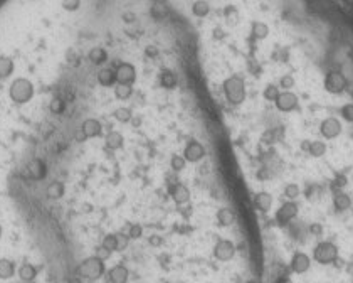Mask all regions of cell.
Returning a JSON list of instances; mask_svg holds the SVG:
<instances>
[{
  "label": "cell",
  "instance_id": "8fae6325",
  "mask_svg": "<svg viewBox=\"0 0 353 283\" xmlns=\"http://www.w3.org/2000/svg\"><path fill=\"white\" fill-rule=\"evenodd\" d=\"M262 96H264V100H268V101H276V98L279 96V88L274 86V84H269V86L264 88Z\"/></svg>",
  "mask_w": 353,
  "mask_h": 283
},
{
  "label": "cell",
  "instance_id": "7a4b0ae2",
  "mask_svg": "<svg viewBox=\"0 0 353 283\" xmlns=\"http://www.w3.org/2000/svg\"><path fill=\"white\" fill-rule=\"evenodd\" d=\"M320 132H321V135H323L325 138L332 140V138H337L338 135H340L342 123L337 118H335V116H328V118H325L323 121H321Z\"/></svg>",
  "mask_w": 353,
  "mask_h": 283
},
{
  "label": "cell",
  "instance_id": "52a82bcc",
  "mask_svg": "<svg viewBox=\"0 0 353 283\" xmlns=\"http://www.w3.org/2000/svg\"><path fill=\"white\" fill-rule=\"evenodd\" d=\"M254 206L259 211H262V213H266V211H269L271 208H273V196L266 191L257 192V194L254 196Z\"/></svg>",
  "mask_w": 353,
  "mask_h": 283
},
{
  "label": "cell",
  "instance_id": "5bb4252c",
  "mask_svg": "<svg viewBox=\"0 0 353 283\" xmlns=\"http://www.w3.org/2000/svg\"><path fill=\"white\" fill-rule=\"evenodd\" d=\"M310 231H311V235L320 236V235H321V231H323V228H321V224L313 223V224H311V226H310Z\"/></svg>",
  "mask_w": 353,
  "mask_h": 283
},
{
  "label": "cell",
  "instance_id": "ba28073f",
  "mask_svg": "<svg viewBox=\"0 0 353 283\" xmlns=\"http://www.w3.org/2000/svg\"><path fill=\"white\" fill-rule=\"evenodd\" d=\"M333 206H335V208H337L338 211H347V209H350V206H352L350 196L343 194V192L337 194V196L333 197Z\"/></svg>",
  "mask_w": 353,
  "mask_h": 283
},
{
  "label": "cell",
  "instance_id": "9c48e42d",
  "mask_svg": "<svg viewBox=\"0 0 353 283\" xmlns=\"http://www.w3.org/2000/svg\"><path fill=\"white\" fill-rule=\"evenodd\" d=\"M327 154V145H325V142L321 140H313L310 143V155L313 157H321Z\"/></svg>",
  "mask_w": 353,
  "mask_h": 283
},
{
  "label": "cell",
  "instance_id": "30bf717a",
  "mask_svg": "<svg viewBox=\"0 0 353 283\" xmlns=\"http://www.w3.org/2000/svg\"><path fill=\"white\" fill-rule=\"evenodd\" d=\"M300 194H301V189L296 182L286 184V187H284V196H286L288 199H298Z\"/></svg>",
  "mask_w": 353,
  "mask_h": 283
},
{
  "label": "cell",
  "instance_id": "4fadbf2b",
  "mask_svg": "<svg viewBox=\"0 0 353 283\" xmlns=\"http://www.w3.org/2000/svg\"><path fill=\"white\" fill-rule=\"evenodd\" d=\"M342 116L345 118L347 121H353V105H345L342 108Z\"/></svg>",
  "mask_w": 353,
  "mask_h": 283
},
{
  "label": "cell",
  "instance_id": "8992f818",
  "mask_svg": "<svg viewBox=\"0 0 353 283\" xmlns=\"http://www.w3.org/2000/svg\"><path fill=\"white\" fill-rule=\"evenodd\" d=\"M345 84H347L345 78H343L342 74H338V73H330L327 78H325V88H327V91H330V93L343 91Z\"/></svg>",
  "mask_w": 353,
  "mask_h": 283
},
{
  "label": "cell",
  "instance_id": "277c9868",
  "mask_svg": "<svg viewBox=\"0 0 353 283\" xmlns=\"http://www.w3.org/2000/svg\"><path fill=\"white\" fill-rule=\"evenodd\" d=\"M291 270L294 273H306L308 270H310L311 267V258L308 256L305 251H296V253L293 255V258H291Z\"/></svg>",
  "mask_w": 353,
  "mask_h": 283
},
{
  "label": "cell",
  "instance_id": "6da1fadb",
  "mask_svg": "<svg viewBox=\"0 0 353 283\" xmlns=\"http://www.w3.org/2000/svg\"><path fill=\"white\" fill-rule=\"evenodd\" d=\"M338 256V248L330 241H323V243H318L313 250V258L316 260L318 263H332L337 260Z\"/></svg>",
  "mask_w": 353,
  "mask_h": 283
},
{
  "label": "cell",
  "instance_id": "9a60e30c",
  "mask_svg": "<svg viewBox=\"0 0 353 283\" xmlns=\"http://www.w3.org/2000/svg\"><path fill=\"white\" fill-rule=\"evenodd\" d=\"M244 283H261L259 280H254V278H249V280H246Z\"/></svg>",
  "mask_w": 353,
  "mask_h": 283
},
{
  "label": "cell",
  "instance_id": "3957f363",
  "mask_svg": "<svg viewBox=\"0 0 353 283\" xmlns=\"http://www.w3.org/2000/svg\"><path fill=\"white\" fill-rule=\"evenodd\" d=\"M276 108L279 111H293L298 106V96L293 91H283L279 93V96L276 98Z\"/></svg>",
  "mask_w": 353,
  "mask_h": 283
},
{
  "label": "cell",
  "instance_id": "5b68a950",
  "mask_svg": "<svg viewBox=\"0 0 353 283\" xmlns=\"http://www.w3.org/2000/svg\"><path fill=\"white\" fill-rule=\"evenodd\" d=\"M296 216H298V206L294 204L293 201H288V202H284L281 208L278 209V213H276V219H278V221L281 223V224H284V223H288V221H291V219H294Z\"/></svg>",
  "mask_w": 353,
  "mask_h": 283
},
{
  "label": "cell",
  "instance_id": "7c38bea8",
  "mask_svg": "<svg viewBox=\"0 0 353 283\" xmlns=\"http://www.w3.org/2000/svg\"><path fill=\"white\" fill-rule=\"evenodd\" d=\"M279 86L284 88V91H291V88L294 86V78L291 74H284L279 81Z\"/></svg>",
  "mask_w": 353,
  "mask_h": 283
}]
</instances>
